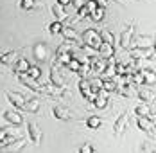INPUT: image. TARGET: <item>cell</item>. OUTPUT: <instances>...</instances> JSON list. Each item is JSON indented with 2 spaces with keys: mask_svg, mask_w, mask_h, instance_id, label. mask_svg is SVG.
<instances>
[{
  "mask_svg": "<svg viewBox=\"0 0 156 153\" xmlns=\"http://www.w3.org/2000/svg\"><path fill=\"white\" fill-rule=\"evenodd\" d=\"M77 87H79V92L83 94V97H84V99H88L90 103L95 99V95H97V94H92V92H90V79H88V77H81V79H79V83H77Z\"/></svg>",
  "mask_w": 156,
  "mask_h": 153,
  "instance_id": "obj_4",
  "label": "cell"
},
{
  "mask_svg": "<svg viewBox=\"0 0 156 153\" xmlns=\"http://www.w3.org/2000/svg\"><path fill=\"white\" fill-rule=\"evenodd\" d=\"M153 45H154L153 36H133L129 47H153Z\"/></svg>",
  "mask_w": 156,
  "mask_h": 153,
  "instance_id": "obj_8",
  "label": "cell"
},
{
  "mask_svg": "<svg viewBox=\"0 0 156 153\" xmlns=\"http://www.w3.org/2000/svg\"><path fill=\"white\" fill-rule=\"evenodd\" d=\"M29 77H34V79H41V69L38 67V65H31L29 69H27V72H25Z\"/></svg>",
  "mask_w": 156,
  "mask_h": 153,
  "instance_id": "obj_31",
  "label": "cell"
},
{
  "mask_svg": "<svg viewBox=\"0 0 156 153\" xmlns=\"http://www.w3.org/2000/svg\"><path fill=\"white\" fill-rule=\"evenodd\" d=\"M34 6H36V0H20L18 2V7L23 11H31V9H34Z\"/></svg>",
  "mask_w": 156,
  "mask_h": 153,
  "instance_id": "obj_33",
  "label": "cell"
},
{
  "mask_svg": "<svg viewBox=\"0 0 156 153\" xmlns=\"http://www.w3.org/2000/svg\"><path fill=\"white\" fill-rule=\"evenodd\" d=\"M7 133H9V132H7V130H5V128H0V146H5V142H7Z\"/></svg>",
  "mask_w": 156,
  "mask_h": 153,
  "instance_id": "obj_37",
  "label": "cell"
},
{
  "mask_svg": "<svg viewBox=\"0 0 156 153\" xmlns=\"http://www.w3.org/2000/svg\"><path fill=\"white\" fill-rule=\"evenodd\" d=\"M86 126H88L90 130H97V128L102 126V119H101L99 115H90V117L86 119Z\"/></svg>",
  "mask_w": 156,
  "mask_h": 153,
  "instance_id": "obj_28",
  "label": "cell"
},
{
  "mask_svg": "<svg viewBox=\"0 0 156 153\" xmlns=\"http://www.w3.org/2000/svg\"><path fill=\"white\" fill-rule=\"evenodd\" d=\"M140 72H142V76H144V85L154 87V81H156L154 69H144V70H140Z\"/></svg>",
  "mask_w": 156,
  "mask_h": 153,
  "instance_id": "obj_16",
  "label": "cell"
},
{
  "mask_svg": "<svg viewBox=\"0 0 156 153\" xmlns=\"http://www.w3.org/2000/svg\"><path fill=\"white\" fill-rule=\"evenodd\" d=\"M77 18H79V20L90 18V11L86 9V6H81V7H77Z\"/></svg>",
  "mask_w": 156,
  "mask_h": 153,
  "instance_id": "obj_35",
  "label": "cell"
},
{
  "mask_svg": "<svg viewBox=\"0 0 156 153\" xmlns=\"http://www.w3.org/2000/svg\"><path fill=\"white\" fill-rule=\"evenodd\" d=\"M101 34V40L102 42H106V43H111V45H115V36L109 32V31H102V32H99Z\"/></svg>",
  "mask_w": 156,
  "mask_h": 153,
  "instance_id": "obj_34",
  "label": "cell"
},
{
  "mask_svg": "<svg viewBox=\"0 0 156 153\" xmlns=\"http://www.w3.org/2000/svg\"><path fill=\"white\" fill-rule=\"evenodd\" d=\"M50 83H52V85H58V87H66V85H65V77H63L61 72H59V65H58V63H54L52 69H50Z\"/></svg>",
  "mask_w": 156,
  "mask_h": 153,
  "instance_id": "obj_7",
  "label": "cell"
},
{
  "mask_svg": "<svg viewBox=\"0 0 156 153\" xmlns=\"http://www.w3.org/2000/svg\"><path fill=\"white\" fill-rule=\"evenodd\" d=\"M38 108H40V101L38 99H29V101L23 103L22 110H25V112H36Z\"/></svg>",
  "mask_w": 156,
  "mask_h": 153,
  "instance_id": "obj_30",
  "label": "cell"
},
{
  "mask_svg": "<svg viewBox=\"0 0 156 153\" xmlns=\"http://www.w3.org/2000/svg\"><path fill=\"white\" fill-rule=\"evenodd\" d=\"M18 58V54H16V50H9V52H5V54H2L0 56V61L4 63V65H13Z\"/></svg>",
  "mask_w": 156,
  "mask_h": 153,
  "instance_id": "obj_27",
  "label": "cell"
},
{
  "mask_svg": "<svg viewBox=\"0 0 156 153\" xmlns=\"http://www.w3.org/2000/svg\"><path fill=\"white\" fill-rule=\"evenodd\" d=\"M86 2H88V0H72V6L77 9V7H81V6H84Z\"/></svg>",
  "mask_w": 156,
  "mask_h": 153,
  "instance_id": "obj_38",
  "label": "cell"
},
{
  "mask_svg": "<svg viewBox=\"0 0 156 153\" xmlns=\"http://www.w3.org/2000/svg\"><path fill=\"white\" fill-rule=\"evenodd\" d=\"M7 99H9V103H11L13 106L20 108V110H22L23 103H25V97H23L22 94H16V92H9V94H7Z\"/></svg>",
  "mask_w": 156,
  "mask_h": 153,
  "instance_id": "obj_15",
  "label": "cell"
},
{
  "mask_svg": "<svg viewBox=\"0 0 156 153\" xmlns=\"http://www.w3.org/2000/svg\"><path fill=\"white\" fill-rule=\"evenodd\" d=\"M18 77H20V81H22L27 88H31L32 92H43V85L40 83V79L29 77L25 72H18Z\"/></svg>",
  "mask_w": 156,
  "mask_h": 153,
  "instance_id": "obj_3",
  "label": "cell"
},
{
  "mask_svg": "<svg viewBox=\"0 0 156 153\" xmlns=\"http://www.w3.org/2000/svg\"><path fill=\"white\" fill-rule=\"evenodd\" d=\"M136 126L140 128L142 132H154V121H151L149 117H136Z\"/></svg>",
  "mask_w": 156,
  "mask_h": 153,
  "instance_id": "obj_12",
  "label": "cell"
},
{
  "mask_svg": "<svg viewBox=\"0 0 156 153\" xmlns=\"http://www.w3.org/2000/svg\"><path fill=\"white\" fill-rule=\"evenodd\" d=\"M52 114H54V117L59 119V121H70V119L74 117L72 112H70L68 108H65V106H56L54 110H52Z\"/></svg>",
  "mask_w": 156,
  "mask_h": 153,
  "instance_id": "obj_13",
  "label": "cell"
},
{
  "mask_svg": "<svg viewBox=\"0 0 156 153\" xmlns=\"http://www.w3.org/2000/svg\"><path fill=\"white\" fill-rule=\"evenodd\" d=\"M34 58L40 61H45L48 58V52H47V47L43 45V43H38V45H34Z\"/></svg>",
  "mask_w": 156,
  "mask_h": 153,
  "instance_id": "obj_20",
  "label": "cell"
},
{
  "mask_svg": "<svg viewBox=\"0 0 156 153\" xmlns=\"http://www.w3.org/2000/svg\"><path fill=\"white\" fill-rule=\"evenodd\" d=\"M133 34H135V25H129L127 29L120 34V40H119V45L122 47V49H129V45H131V38H133Z\"/></svg>",
  "mask_w": 156,
  "mask_h": 153,
  "instance_id": "obj_9",
  "label": "cell"
},
{
  "mask_svg": "<svg viewBox=\"0 0 156 153\" xmlns=\"http://www.w3.org/2000/svg\"><path fill=\"white\" fill-rule=\"evenodd\" d=\"M95 4H97L99 7H106V6H108V0H95Z\"/></svg>",
  "mask_w": 156,
  "mask_h": 153,
  "instance_id": "obj_40",
  "label": "cell"
},
{
  "mask_svg": "<svg viewBox=\"0 0 156 153\" xmlns=\"http://www.w3.org/2000/svg\"><path fill=\"white\" fill-rule=\"evenodd\" d=\"M56 4H59L63 7H68V6L72 4V0H56Z\"/></svg>",
  "mask_w": 156,
  "mask_h": 153,
  "instance_id": "obj_39",
  "label": "cell"
},
{
  "mask_svg": "<svg viewBox=\"0 0 156 153\" xmlns=\"http://www.w3.org/2000/svg\"><path fill=\"white\" fill-rule=\"evenodd\" d=\"M79 151L81 153H92V151H95V148H94V144L86 142V144H83V146L79 148Z\"/></svg>",
  "mask_w": 156,
  "mask_h": 153,
  "instance_id": "obj_36",
  "label": "cell"
},
{
  "mask_svg": "<svg viewBox=\"0 0 156 153\" xmlns=\"http://www.w3.org/2000/svg\"><path fill=\"white\" fill-rule=\"evenodd\" d=\"M83 43L84 45H90V47H94V49H97V47L101 45V34H99V31H95V29H86L84 32H83Z\"/></svg>",
  "mask_w": 156,
  "mask_h": 153,
  "instance_id": "obj_2",
  "label": "cell"
},
{
  "mask_svg": "<svg viewBox=\"0 0 156 153\" xmlns=\"http://www.w3.org/2000/svg\"><path fill=\"white\" fill-rule=\"evenodd\" d=\"M104 16H106V7H95L90 13V20L92 22H102Z\"/></svg>",
  "mask_w": 156,
  "mask_h": 153,
  "instance_id": "obj_22",
  "label": "cell"
},
{
  "mask_svg": "<svg viewBox=\"0 0 156 153\" xmlns=\"http://www.w3.org/2000/svg\"><path fill=\"white\" fill-rule=\"evenodd\" d=\"M61 34H63V38H65V40H70V42H77V38H79L77 31L72 29V27H63Z\"/></svg>",
  "mask_w": 156,
  "mask_h": 153,
  "instance_id": "obj_25",
  "label": "cell"
},
{
  "mask_svg": "<svg viewBox=\"0 0 156 153\" xmlns=\"http://www.w3.org/2000/svg\"><path fill=\"white\" fill-rule=\"evenodd\" d=\"M72 58V52H58L56 54V63L59 65V67H65L68 61Z\"/></svg>",
  "mask_w": 156,
  "mask_h": 153,
  "instance_id": "obj_29",
  "label": "cell"
},
{
  "mask_svg": "<svg viewBox=\"0 0 156 153\" xmlns=\"http://www.w3.org/2000/svg\"><path fill=\"white\" fill-rule=\"evenodd\" d=\"M126 124H127V114H122L119 119H117V122L113 124V133L115 135H122L126 130Z\"/></svg>",
  "mask_w": 156,
  "mask_h": 153,
  "instance_id": "obj_14",
  "label": "cell"
},
{
  "mask_svg": "<svg viewBox=\"0 0 156 153\" xmlns=\"http://www.w3.org/2000/svg\"><path fill=\"white\" fill-rule=\"evenodd\" d=\"M63 88H65V87H58V85H52L50 81H48L47 85H43V92L50 94L52 97H61V95H63Z\"/></svg>",
  "mask_w": 156,
  "mask_h": 153,
  "instance_id": "obj_17",
  "label": "cell"
},
{
  "mask_svg": "<svg viewBox=\"0 0 156 153\" xmlns=\"http://www.w3.org/2000/svg\"><path fill=\"white\" fill-rule=\"evenodd\" d=\"M48 32L52 34V36H59L63 31V22H59V20H56V22H50L48 24Z\"/></svg>",
  "mask_w": 156,
  "mask_h": 153,
  "instance_id": "obj_26",
  "label": "cell"
},
{
  "mask_svg": "<svg viewBox=\"0 0 156 153\" xmlns=\"http://www.w3.org/2000/svg\"><path fill=\"white\" fill-rule=\"evenodd\" d=\"M13 65H15L16 74H18V72H27V69L31 67V63L25 60V58H16V61L13 63Z\"/></svg>",
  "mask_w": 156,
  "mask_h": 153,
  "instance_id": "obj_24",
  "label": "cell"
},
{
  "mask_svg": "<svg viewBox=\"0 0 156 153\" xmlns=\"http://www.w3.org/2000/svg\"><path fill=\"white\" fill-rule=\"evenodd\" d=\"M135 115L136 117H149L151 121H154V108H149V103H140L138 106H135Z\"/></svg>",
  "mask_w": 156,
  "mask_h": 153,
  "instance_id": "obj_5",
  "label": "cell"
},
{
  "mask_svg": "<svg viewBox=\"0 0 156 153\" xmlns=\"http://www.w3.org/2000/svg\"><path fill=\"white\" fill-rule=\"evenodd\" d=\"M52 13H54V16H56V20H59V22H63V20H66V18H68L66 9H65L63 6H59V4H56V6L52 7Z\"/></svg>",
  "mask_w": 156,
  "mask_h": 153,
  "instance_id": "obj_23",
  "label": "cell"
},
{
  "mask_svg": "<svg viewBox=\"0 0 156 153\" xmlns=\"http://www.w3.org/2000/svg\"><path fill=\"white\" fill-rule=\"evenodd\" d=\"M97 54H99L101 58H104V60H109V58L115 56V47L111 45V43L101 42V45L97 47Z\"/></svg>",
  "mask_w": 156,
  "mask_h": 153,
  "instance_id": "obj_6",
  "label": "cell"
},
{
  "mask_svg": "<svg viewBox=\"0 0 156 153\" xmlns=\"http://www.w3.org/2000/svg\"><path fill=\"white\" fill-rule=\"evenodd\" d=\"M136 97L140 99L142 103H149V101H153L154 99V90L151 88V90H147V88H136Z\"/></svg>",
  "mask_w": 156,
  "mask_h": 153,
  "instance_id": "obj_18",
  "label": "cell"
},
{
  "mask_svg": "<svg viewBox=\"0 0 156 153\" xmlns=\"http://www.w3.org/2000/svg\"><path fill=\"white\" fill-rule=\"evenodd\" d=\"M99 83H101V88H102V90H106V92H109V94L117 90V83H115V79H113V77H101V81H99Z\"/></svg>",
  "mask_w": 156,
  "mask_h": 153,
  "instance_id": "obj_19",
  "label": "cell"
},
{
  "mask_svg": "<svg viewBox=\"0 0 156 153\" xmlns=\"http://www.w3.org/2000/svg\"><path fill=\"white\" fill-rule=\"evenodd\" d=\"M4 119L9 122V124H15V126H18V124L23 122L22 114H20V112H15V110H7V112L4 114Z\"/></svg>",
  "mask_w": 156,
  "mask_h": 153,
  "instance_id": "obj_11",
  "label": "cell"
},
{
  "mask_svg": "<svg viewBox=\"0 0 156 153\" xmlns=\"http://www.w3.org/2000/svg\"><path fill=\"white\" fill-rule=\"evenodd\" d=\"M131 60H154V45L153 47H129Z\"/></svg>",
  "mask_w": 156,
  "mask_h": 153,
  "instance_id": "obj_1",
  "label": "cell"
},
{
  "mask_svg": "<svg viewBox=\"0 0 156 153\" xmlns=\"http://www.w3.org/2000/svg\"><path fill=\"white\" fill-rule=\"evenodd\" d=\"M106 65H108V61L104 60V58H101V56H97L94 61V65H92V72H95V74H102L104 72V69H106Z\"/></svg>",
  "mask_w": 156,
  "mask_h": 153,
  "instance_id": "obj_21",
  "label": "cell"
},
{
  "mask_svg": "<svg viewBox=\"0 0 156 153\" xmlns=\"http://www.w3.org/2000/svg\"><path fill=\"white\" fill-rule=\"evenodd\" d=\"M79 77H88V74H92V69H90V65L86 63V61H83L81 63V67H79V70L76 72Z\"/></svg>",
  "mask_w": 156,
  "mask_h": 153,
  "instance_id": "obj_32",
  "label": "cell"
},
{
  "mask_svg": "<svg viewBox=\"0 0 156 153\" xmlns=\"http://www.w3.org/2000/svg\"><path fill=\"white\" fill-rule=\"evenodd\" d=\"M27 132H29V139H31L36 146L41 144V130H40L34 122H29V124H27Z\"/></svg>",
  "mask_w": 156,
  "mask_h": 153,
  "instance_id": "obj_10",
  "label": "cell"
}]
</instances>
